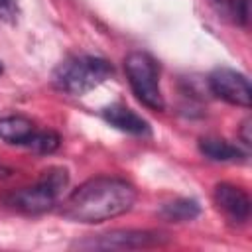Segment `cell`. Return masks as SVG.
Listing matches in <instances>:
<instances>
[{
	"label": "cell",
	"mask_w": 252,
	"mask_h": 252,
	"mask_svg": "<svg viewBox=\"0 0 252 252\" xmlns=\"http://www.w3.org/2000/svg\"><path fill=\"white\" fill-rule=\"evenodd\" d=\"M136 197V187L126 179L98 175L81 183L63 201L61 215L75 222H102L128 213Z\"/></svg>",
	"instance_id": "1"
},
{
	"label": "cell",
	"mask_w": 252,
	"mask_h": 252,
	"mask_svg": "<svg viewBox=\"0 0 252 252\" xmlns=\"http://www.w3.org/2000/svg\"><path fill=\"white\" fill-rule=\"evenodd\" d=\"M114 75L112 65L96 55H71L63 59L51 73V85L73 96H83L89 91L102 85L106 79Z\"/></svg>",
	"instance_id": "2"
},
{
	"label": "cell",
	"mask_w": 252,
	"mask_h": 252,
	"mask_svg": "<svg viewBox=\"0 0 252 252\" xmlns=\"http://www.w3.org/2000/svg\"><path fill=\"white\" fill-rule=\"evenodd\" d=\"M67 183H69V173L65 167H49L41 173V177L33 185L8 193L4 197V203L28 215L45 213L57 203Z\"/></svg>",
	"instance_id": "3"
},
{
	"label": "cell",
	"mask_w": 252,
	"mask_h": 252,
	"mask_svg": "<svg viewBox=\"0 0 252 252\" xmlns=\"http://www.w3.org/2000/svg\"><path fill=\"white\" fill-rule=\"evenodd\" d=\"M126 79L134 96L152 110H163L165 100L159 89V71L156 59L146 51H132L124 59Z\"/></svg>",
	"instance_id": "4"
},
{
	"label": "cell",
	"mask_w": 252,
	"mask_h": 252,
	"mask_svg": "<svg viewBox=\"0 0 252 252\" xmlns=\"http://www.w3.org/2000/svg\"><path fill=\"white\" fill-rule=\"evenodd\" d=\"M169 236L156 230H110L81 242H75V248L81 250H140L163 246Z\"/></svg>",
	"instance_id": "5"
},
{
	"label": "cell",
	"mask_w": 252,
	"mask_h": 252,
	"mask_svg": "<svg viewBox=\"0 0 252 252\" xmlns=\"http://www.w3.org/2000/svg\"><path fill=\"white\" fill-rule=\"evenodd\" d=\"M209 89L215 96L226 100L228 104L248 108L252 102V89L246 75L230 67H217L209 75Z\"/></svg>",
	"instance_id": "6"
},
{
	"label": "cell",
	"mask_w": 252,
	"mask_h": 252,
	"mask_svg": "<svg viewBox=\"0 0 252 252\" xmlns=\"http://www.w3.org/2000/svg\"><path fill=\"white\" fill-rule=\"evenodd\" d=\"M215 203L232 222H246L250 217L248 193L232 183H219L215 187Z\"/></svg>",
	"instance_id": "7"
},
{
	"label": "cell",
	"mask_w": 252,
	"mask_h": 252,
	"mask_svg": "<svg viewBox=\"0 0 252 252\" xmlns=\"http://www.w3.org/2000/svg\"><path fill=\"white\" fill-rule=\"evenodd\" d=\"M100 116L120 132H126L132 136H150L152 134L148 120L124 104H110L100 110Z\"/></svg>",
	"instance_id": "8"
},
{
	"label": "cell",
	"mask_w": 252,
	"mask_h": 252,
	"mask_svg": "<svg viewBox=\"0 0 252 252\" xmlns=\"http://www.w3.org/2000/svg\"><path fill=\"white\" fill-rule=\"evenodd\" d=\"M37 134L35 124L22 114H8L0 116V140L12 146L30 148Z\"/></svg>",
	"instance_id": "9"
},
{
	"label": "cell",
	"mask_w": 252,
	"mask_h": 252,
	"mask_svg": "<svg viewBox=\"0 0 252 252\" xmlns=\"http://www.w3.org/2000/svg\"><path fill=\"white\" fill-rule=\"evenodd\" d=\"M215 16L230 26H246L250 18V0H207Z\"/></svg>",
	"instance_id": "10"
},
{
	"label": "cell",
	"mask_w": 252,
	"mask_h": 252,
	"mask_svg": "<svg viewBox=\"0 0 252 252\" xmlns=\"http://www.w3.org/2000/svg\"><path fill=\"white\" fill-rule=\"evenodd\" d=\"M199 152L211 161H240L246 158V154L238 146L220 138H201Z\"/></svg>",
	"instance_id": "11"
},
{
	"label": "cell",
	"mask_w": 252,
	"mask_h": 252,
	"mask_svg": "<svg viewBox=\"0 0 252 252\" xmlns=\"http://www.w3.org/2000/svg\"><path fill=\"white\" fill-rule=\"evenodd\" d=\"M201 215V205L195 199H175L159 209V217L167 222H189Z\"/></svg>",
	"instance_id": "12"
},
{
	"label": "cell",
	"mask_w": 252,
	"mask_h": 252,
	"mask_svg": "<svg viewBox=\"0 0 252 252\" xmlns=\"http://www.w3.org/2000/svg\"><path fill=\"white\" fill-rule=\"evenodd\" d=\"M18 18V0H0V20L14 22Z\"/></svg>",
	"instance_id": "13"
},
{
	"label": "cell",
	"mask_w": 252,
	"mask_h": 252,
	"mask_svg": "<svg viewBox=\"0 0 252 252\" xmlns=\"http://www.w3.org/2000/svg\"><path fill=\"white\" fill-rule=\"evenodd\" d=\"M240 140L244 142V146H250V120L248 118L240 126Z\"/></svg>",
	"instance_id": "14"
},
{
	"label": "cell",
	"mask_w": 252,
	"mask_h": 252,
	"mask_svg": "<svg viewBox=\"0 0 252 252\" xmlns=\"http://www.w3.org/2000/svg\"><path fill=\"white\" fill-rule=\"evenodd\" d=\"M0 75H2V63H0Z\"/></svg>",
	"instance_id": "15"
}]
</instances>
